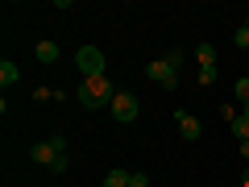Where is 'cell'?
Here are the masks:
<instances>
[{"label":"cell","instance_id":"obj_11","mask_svg":"<svg viewBox=\"0 0 249 187\" xmlns=\"http://www.w3.org/2000/svg\"><path fill=\"white\" fill-rule=\"evenodd\" d=\"M229 129H232V137H237V142H249V116H237Z\"/></svg>","mask_w":249,"mask_h":187},{"label":"cell","instance_id":"obj_9","mask_svg":"<svg viewBox=\"0 0 249 187\" xmlns=\"http://www.w3.org/2000/svg\"><path fill=\"white\" fill-rule=\"evenodd\" d=\"M129 183H133V175L121 170V167H112V170H108V179H104V187H129Z\"/></svg>","mask_w":249,"mask_h":187},{"label":"cell","instance_id":"obj_14","mask_svg":"<svg viewBox=\"0 0 249 187\" xmlns=\"http://www.w3.org/2000/svg\"><path fill=\"white\" fill-rule=\"evenodd\" d=\"M199 83L212 88V83H216V67H199Z\"/></svg>","mask_w":249,"mask_h":187},{"label":"cell","instance_id":"obj_15","mask_svg":"<svg viewBox=\"0 0 249 187\" xmlns=\"http://www.w3.org/2000/svg\"><path fill=\"white\" fill-rule=\"evenodd\" d=\"M220 116H224V121L232 125V121H237V108H232V104H220Z\"/></svg>","mask_w":249,"mask_h":187},{"label":"cell","instance_id":"obj_18","mask_svg":"<svg viewBox=\"0 0 249 187\" xmlns=\"http://www.w3.org/2000/svg\"><path fill=\"white\" fill-rule=\"evenodd\" d=\"M241 158H245V162H249V142H241Z\"/></svg>","mask_w":249,"mask_h":187},{"label":"cell","instance_id":"obj_16","mask_svg":"<svg viewBox=\"0 0 249 187\" xmlns=\"http://www.w3.org/2000/svg\"><path fill=\"white\" fill-rule=\"evenodd\" d=\"M129 187H150V175H142V170H137V175H133V183H129Z\"/></svg>","mask_w":249,"mask_h":187},{"label":"cell","instance_id":"obj_13","mask_svg":"<svg viewBox=\"0 0 249 187\" xmlns=\"http://www.w3.org/2000/svg\"><path fill=\"white\" fill-rule=\"evenodd\" d=\"M237 46H241V50H249V17L241 21V29H237Z\"/></svg>","mask_w":249,"mask_h":187},{"label":"cell","instance_id":"obj_1","mask_svg":"<svg viewBox=\"0 0 249 187\" xmlns=\"http://www.w3.org/2000/svg\"><path fill=\"white\" fill-rule=\"evenodd\" d=\"M112 96H116V88H112L108 75H91V79H83L79 92H75V100H79L83 108H108Z\"/></svg>","mask_w":249,"mask_h":187},{"label":"cell","instance_id":"obj_4","mask_svg":"<svg viewBox=\"0 0 249 187\" xmlns=\"http://www.w3.org/2000/svg\"><path fill=\"white\" fill-rule=\"evenodd\" d=\"M29 158H34L37 167H50V170H54V162L67 158V137H46V142L29 146Z\"/></svg>","mask_w":249,"mask_h":187},{"label":"cell","instance_id":"obj_7","mask_svg":"<svg viewBox=\"0 0 249 187\" xmlns=\"http://www.w3.org/2000/svg\"><path fill=\"white\" fill-rule=\"evenodd\" d=\"M58 54H62V50H58L54 42H37V46H34V58L42 62V67H50V62H58Z\"/></svg>","mask_w":249,"mask_h":187},{"label":"cell","instance_id":"obj_8","mask_svg":"<svg viewBox=\"0 0 249 187\" xmlns=\"http://www.w3.org/2000/svg\"><path fill=\"white\" fill-rule=\"evenodd\" d=\"M21 79V71H17V62L13 58H0V83H4V88H13V83Z\"/></svg>","mask_w":249,"mask_h":187},{"label":"cell","instance_id":"obj_6","mask_svg":"<svg viewBox=\"0 0 249 187\" xmlns=\"http://www.w3.org/2000/svg\"><path fill=\"white\" fill-rule=\"evenodd\" d=\"M175 125H178V133H183L187 142H199V137H204V125H199V116H191V112H175Z\"/></svg>","mask_w":249,"mask_h":187},{"label":"cell","instance_id":"obj_3","mask_svg":"<svg viewBox=\"0 0 249 187\" xmlns=\"http://www.w3.org/2000/svg\"><path fill=\"white\" fill-rule=\"evenodd\" d=\"M75 71L83 75V79H91V75H108V58L100 46H79L75 50Z\"/></svg>","mask_w":249,"mask_h":187},{"label":"cell","instance_id":"obj_19","mask_svg":"<svg viewBox=\"0 0 249 187\" xmlns=\"http://www.w3.org/2000/svg\"><path fill=\"white\" fill-rule=\"evenodd\" d=\"M237 187H241V183H237Z\"/></svg>","mask_w":249,"mask_h":187},{"label":"cell","instance_id":"obj_2","mask_svg":"<svg viewBox=\"0 0 249 187\" xmlns=\"http://www.w3.org/2000/svg\"><path fill=\"white\" fill-rule=\"evenodd\" d=\"M178 62H183V54H178V50H166L162 58H154L150 67H145V79H154L162 92H175V83H178Z\"/></svg>","mask_w":249,"mask_h":187},{"label":"cell","instance_id":"obj_17","mask_svg":"<svg viewBox=\"0 0 249 187\" xmlns=\"http://www.w3.org/2000/svg\"><path fill=\"white\" fill-rule=\"evenodd\" d=\"M241 187H249V167H241Z\"/></svg>","mask_w":249,"mask_h":187},{"label":"cell","instance_id":"obj_10","mask_svg":"<svg viewBox=\"0 0 249 187\" xmlns=\"http://www.w3.org/2000/svg\"><path fill=\"white\" fill-rule=\"evenodd\" d=\"M196 62H199V67H216V46L212 42L196 46Z\"/></svg>","mask_w":249,"mask_h":187},{"label":"cell","instance_id":"obj_12","mask_svg":"<svg viewBox=\"0 0 249 187\" xmlns=\"http://www.w3.org/2000/svg\"><path fill=\"white\" fill-rule=\"evenodd\" d=\"M232 96H237V100H241V108H245V104H249V79H245V75H241V79H237V83H232Z\"/></svg>","mask_w":249,"mask_h":187},{"label":"cell","instance_id":"obj_5","mask_svg":"<svg viewBox=\"0 0 249 187\" xmlns=\"http://www.w3.org/2000/svg\"><path fill=\"white\" fill-rule=\"evenodd\" d=\"M108 112H112V121L129 125V121H137L142 104H137V96H133V92H116V96H112V104H108Z\"/></svg>","mask_w":249,"mask_h":187}]
</instances>
